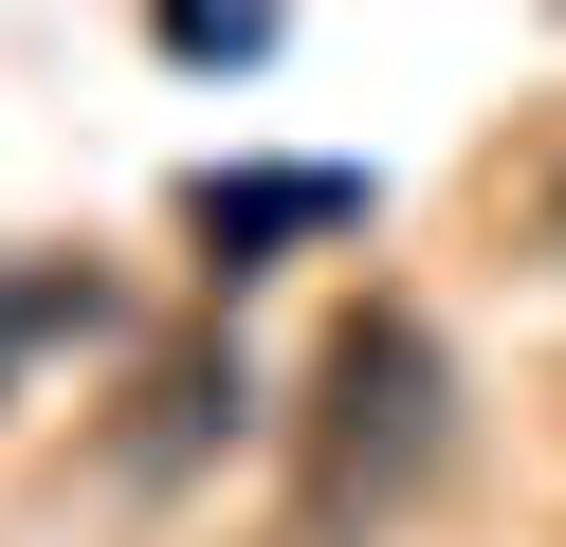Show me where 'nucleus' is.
<instances>
[{
	"mask_svg": "<svg viewBox=\"0 0 566 547\" xmlns=\"http://www.w3.org/2000/svg\"><path fill=\"white\" fill-rule=\"evenodd\" d=\"M92 311H111V292H92V274H55V255H38V274H0V365L38 347V328H92Z\"/></svg>",
	"mask_w": 566,
	"mask_h": 547,
	"instance_id": "nucleus-3",
	"label": "nucleus"
},
{
	"mask_svg": "<svg viewBox=\"0 0 566 547\" xmlns=\"http://www.w3.org/2000/svg\"><path fill=\"white\" fill-rule=\"evenodd\" d=\"M256 36H274L256 0H165V55H256Z\"/></svg>",
	"mask_w": 566,
	"mask_h": 547,
	"instance_id": "nucleus-4",
	"label": "nucleus"
},
{
	"mask_svg": "<svg viewBox=\"0 0 566 547\" xmlns=\"http://www.w3.org/2000/svg\"><path fill=\"white\" fill-rule=\"evenodd\" d=\"M184 219L220 238V274H238V238H293V219H347V182H311V165H293V182H201Z\"/></svg>",
	"mask_w": 566,
	"mask_h": 547,
	"instance_id": "nucleus-2",
	"label": "nucleus"
},
{
	"mask_svg": "<svg viewBox=\"0 0 566 547\" xmlns=\"http://www.w3.org/2000/svg\"><path fill=\"white\" fill-rule=\"evenodd\" d=\"M439 328L402 311V292H366V311H329V347H311V420H293V474H311V529H384V511L439 474Z\"/></svg>",
	"mask_w": 566,
	"mask_h": 547,
	"instance_id": "nucleus-1",
	"label": "nucleus"
}]
</instances>
